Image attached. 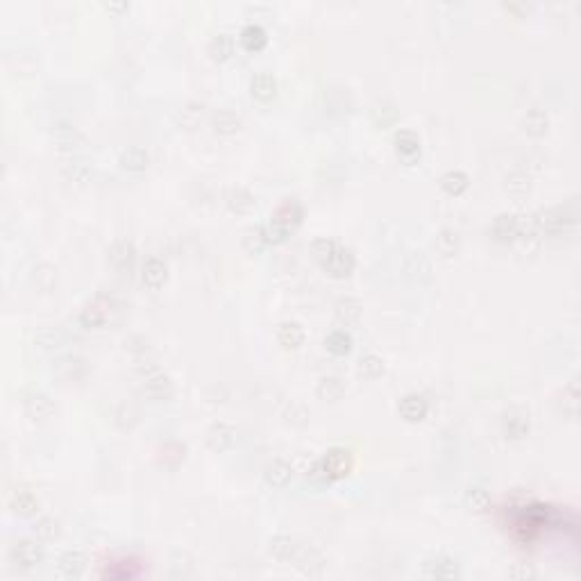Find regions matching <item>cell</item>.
<instances>
[{
  "mask_svg": "<svg viewBox=\"0 0 581 581\" xmlns=\"http://www.w3.org/2000/svg\"><path fill=\"white\" fill-rule=\"evenodd\" d=\"M209 55L213 61H228L234 55V39L230 35H216L209 44Z\"/></svg>",
  "mask_w": 581,
  "mask_h": 581,
  "instance_id": "obj_38",
  "label": "cell"
},
{
  "mask_svg": "<svg viewBox=\"0 0 581 581\" xmlns=\"http://www.w3.org/2000/svg\"><path fill=\"white\" fill-rule=\"evenodd\" d=\"M359 372L365 380H377L384 375V359L377 354H363L359 359Z\"/></svg>",
  "mask_w": 581,
  "mask_h": 581,
  "instance_id": "obj_47",
  "label": "cell"
},
{
  "mask_svg": "<svg viewBox=\"0 0 581 581\" xmlns=\"http://www.w3.org/2000/svg\"><path fill=\"white\" fill-rule=\"evenodd\" d=\"M107 259H110V266L116 273L130 275L134 268V262H136V250L130 241H116V243H112L110 250H107Z\"/></svg>",
  "mask_w": 581,
  "mask_h": 581,
  "instance_id": "obj_6",
  "label": "cell"
},
{
  "mask_svg": "<svg viewBox=\"0 0 581 581\" xmlns=\"http://www.w3.org/2000/svg\"><path fill=\"white\" fill-rule=\"evenodd\" d=\"M466 507L472 513H486L491 509V495L483 491V488H479V486L470 488L466 493Z\"/></svg>",
  "mask_w": 581,
  "mask_h": 581,
  "instance_id": "obj_48",
  "label": "cell"
},
{
  "mask_svg": "<svg viewBox=\"0 0 581 581\" xmlns=\"http://www.w3.org/2000/svg\"><path fill=\"white\" fill-rule=\"evenodd\" d=\"M9 509L12 513L20 515V518H28V515H35L39 509V502L35 498V493L25 486H16L9 493Z\"/></svg>",
  "mask_w": 581,
  "mask_h": 581,
  "instance_id": "obj_14",
  "label": "cell"
},
{
  "mask_svg": "<svg viewBox=\"0 0 581 581\" xmlns=\"http://www.w3.org/2000/svg\"><path fill=\"white\" fill-rule=\"evenodd\" d=\"M59 532H61L59 520H55V518H41L35 524V534H37V538H41V541H55Z\"/></svg>",
  "mask_w": 581,
  "mask_h": 581,
  "instance_id": "obj_50",
  "label": "cell"
},
{
  "mask_svg": "<svg viewBox=\"0 0 581 581\" xmlns=\"http://www.w3.org/2000/svg\"><path fill=\"white\" fill-rule=\"evenodd\" d=\"M286 421L293 425V427H305L307 421H309V411L300 404V402H290V406L286 409Z\"/></svg>",
  "mask_w": 581,
  "mask_h": 581,
  "instance_id": "obj_52",
  "label": "cell"
},
{
  "mask_svg": "<svg viewBox=\"0 0 581 581\" xmlns=\"http://www.w3.org/2000/svg\"><path fill=\"white\" fill-rule=\"evenodd\" d=\"M55 141L59 143L61 150H73V148H80L84 143V136L80 130H75L71 125H59L55 132Z\"/></svg>",
  "mask_w": 581,
  "mask_h": 581,
  "instance_id": "obj_44",
  "label": "cell"
},
{
  "mask_svg": "<svg viewBox=\"0 0 581 581\" xmlns=\"http://www.w3.org/2000/svg\"><path fill=\"white\" fill-rule=\"evenodd\" d=\"M470 184L468 175L464 170H447V173L440 177V189H443L447 196H461Z\"/></svg>",
  "mask_w": 581,
  "mask_h": 581,
  "instance_id": "obj_37",
  "label": "cell"
},
{
  "mask_svg": "<svg viewBox=\"0 0 581 581\" xmlns=\"http://www.w3.org/2000/svg\"><path fill=\"white\" fill-rule=\"evenodd\" d=\"M35 341L44 350H55V348H61L64 343H66V334H64L59 327H44L35 336Z\"/></svg>",
  "mask_w": 581,
  "mask_h": 581,
  "instance_id": "obj_46",
  "label": "cell"
},
{
  "mask_svg": "<svg viewBox=\"0 0 581 581\" xmlns=\"http://www.w3.org/2000/svg\"><path fill=\"white\" fill-rule=\"evenodd\" d=\"M352 470V454L348 450L334 447L325 457L316 459L307 470V479L314 483H331L341 477H346Z\"/></svg>",
  "mask_w": 581,
  "mask_h": 581,
  "instance_id": "obj_1",
  "label": "cell"
},
{
  "mask_svg": "<svg viewBox=\"0 0 581 581\" xmlns=\"http://www.w3.org/2000/svg\"><path fill=\"white\" fill-rule=\"evenodd\" d=\"M322 266H325V271L331 277H348L354 271V254L348 250V247L339 245L334 254H331Z\"/></svg>",
  "mask_w": 581,
  "mask_h": 581,
  "instance_id": "obj_19",
  "label": "cell"
},
{
  "mask_svg": "<svg viewBox=\"0 0 581 581\" xmlns=\"http://www.w3.org/2000/svg\"><path fill=\"white\" fill-rule=\"evenodd\" d=\"M105 9H110V12H127L130 5L127 3H110V5H105Z\"/></svg>",
  "mask_w": 581,
  "mask_h": 581,
  "instance_id": "obj_56",
  "label": "cell"
},
{
  "mask_svg": "<svg viewBox=\"0 0 581 581\" xmlns=\"http://www.w3.org/2000/svg\"><path fill=\"white\" fill-rule=\"evenodd\" d=\"M143 393L150 397V400H155V402H166V400H170V397H173L175 386H173V382H170L168 375L155 372V375H150V377L146 380Z\"/></svg>",
  "mask_w": 581,
  "mask_h": 581,
  "instance_id": "obj_15",
  "label": "cell"
},
{
  "mask_svg": "<svg viewBox=\"0 0 581 581\" xmlns=\"http://www.w3.org/2000/svg\"><path fill=\"white\" fill-rule=\"evenodd\" d=\"M211 127H213V132L216 134L230 136V134L241 130V118L230 110H218L216 114L211 116Z\"/></svg>",
  "mask_w": 581,
  "mask_h": 581,
  "instance_id": "obj_30",
  "label": "cell"
},
{
  "mask_svg": "<svg viewBox=\"0 0 581 581\" xmlns=\"http://www.w3.org/2000/svg\"><path fill=\"white\" fill-rule=\"evenodd\" d=\"M277 341L286 350H298L305 343V329L298 322H282L277 327Z\"/></svg>",
  "mask_w": 581,
  "mask_h": 581,
  "instance_id": "obj_27",
  "label": "cell"
},
{
  "mask_svg": "<svg viewBox=\"0 0 581 581\" xmlns=\"http://www.w3.org/2000/svg\"><path fill=\"white\" fill-rule=\"evenodd\" d=\"M423 577L427 579H457L459 565L450 556H432L423 563Z\"/></svg>",
  "mask_w": 581,
  "mask_h": 581,
  "instance_id": "obj_12",
  "label": "cell"
},
{
  "mask_svg": "<svg viewBox=\"0 0 581 581\" xmlns=\"http://www.w3.org/2000/svg\"><path fill=\"white\" fill-rule=\"evenodd\" d=\"M59 575L61 577H66V579H80L82 573H84V568H87V558H84L82 552L78 550H71V552H64L59 556Z\"/></svg>",
  "mask_w": 581,
  "mask_h": 581,
  "instance_id": "obj_23",
  "label": "cell"
},
{
  "mask_svg": "<svg viewBox=\"0 0 581 581\" xmlns=\"http://www.w3.org/2000/svg\"><path fill=\"white\" fill-rule=\"evenodd\" d=\"M121 166L125 168V170H130V173H141V170H146L148 168V164H150V155L146 153L143 148H127V150H123L121 153Z\"/></svg>",
  "mask_w": 581,
  "mask_h": 581,
  "instance_id": "obj_31",
  "label": "cell"
},
{
  "mask_svg": "<svg viewBox=\"0 0 581 581\" xmlns=\"http://www.w3.org/2000/svg\"><path fill=\"white\" fill-rule=\"evenodd\" d=\"M125 346H127V350H130V352L139 354V357H146V354L150 352V343L143 336H130V339L125 341Z\"/></svg>",
  "mask_w": 581,
  "mask_h": 581,
  "instance_id": "obj_54",
  "label": "cell"
},
{
  "mask_svg": "<svg viewBox=\"0 0 581 581\" xmlns=\"http://www.w3.org/2000/svg\"><path fill=\"white\" fill-rule=\"evenodd\" d=\"M434 247L440 257H445V259H452V257H457L459 250H461V239L454 230H440L436 234V241H434Z\"/></svg>",
  "mask_w": 581,
  "mask_h": 581,
  "instance_id": "obj_29",
  "label": "cell"
},
{
  "mask_svg": "<svg viewBox=\"0 0 581 581\" xmlns=\"http://www.w3.org/2000/svg\"><path fill=\"white\" fill-rule=\"evenodd\" d=\"M114 309H116L114 300L110 295L98 293L93 300H89V303L82 307V311H80V325L84 329H98V327L107 325V320L112 318Z\"/></svg>",
  "mask_w": 581,
  "mask_h": 581,
  "instance_id": "obj_3",
  "label": "cell"
},
{
  "mask_svg": "<svg viewBox=\"0 0 581 581\" xmlns=\"http://www.w3.org/2000/svg\"><path fill=\"white\" fill-rule=\"evenodd\" d=\"M339 247L336 241H331V239H318L314 241V245H311V252H314V257L320 262V264H325L331 254H334V250Z\"/></svg>",
  "mask_w": 581,
  "mask_h": 581,
  "instance_id": "obj_51",
  "label": "cell"
},
{
  "mask_svg": "<svg viewBox=\"0 0 581 581\" xmlns=\"http://www.w3.org/2000/svg\"><path fill=\"white\" fill-rule=\"evenodd\" d=\"M23 406H25L28 418H32V421H37V423L48 421V418L52 416V411H55V404H52V400L46 393H30L25 397Z\"/></svg>",
  "mask_w": 581,
  "mask_h": 581,
  "instance_id": "obj_17",
  "label": "cell"
},
{
  "mask_svg": "<svg viewBox=\"0 0 581 581\" xmlns=\"http://www.w3.org/2000/svg\"><path fill=\"white\" fill-rule=\"evenodd\" d=\"M522 130L529 136H545L550 130V116L541 107H534L522 118Z\"/></svg>",
  "mask_w": 581,
  "mask_h": 581,
  "instance_id": "obj_24",
  "label": "cell"
},
{
  "mask_svg": "<svg viewBox=\"0 0 581 581\" xmlns=\"http://www.w3.org/2000/svg\"><path fill=\"white\" fill-rule=\"evenodd\" d=\"M316 395L320 397L322 402H339L343 395H346V384H343L341 377H334V375H327L322 377L316 386Z\"/></svg>",
  "mask_w": 581,
  "mask_h": 581,
  "instance_id": "obj_28",
  "label": "cell"
},
{
  "mask_svg": "<svg viewBox=\"0 0 581 581\" xmlns=\"http://www.w3.org/2000/svg\"><path fill=\"white\" fill-rule=\"evenodd\" d=\"M397 411H400V416L404 418L406 423H421L425 421V416L429 411V404L423 395H418V393H409L404 395L400 404H397Z\"/></svg>",
  "mask_w": 581,
  "mask_h": 581,
  "instance_id": "obj_13",
  "label": "cell"
},
{
  "mask_svg": "<svg viewBox=\"0 0 581 581\" xmlns=\"http://www.w3.org/2000/svg\"><path fill=\"white\" fill-rule=\"evenodd\" d=\"M325 348L331 354H336V357H346V354H350V350H352V336L346 329H334L325 339Z\"/></svg>",
  "mask_w": 581,
  "mask_h": 581,
  "instance_id": "obj_39",
  "label": "cell"
},
{
  "mask_svg": "<svg viewBox=\"0 0 581 581\" xmlns=\"http://www.w3.org/2000/svg\"><path fill=\"white\" fill-rule=\"evenodd\" d=\"M507 191L513 196H527L532 191V175L527 170L518 168L507 175Z\"/></svg>",
  "mask_w": 581,
  "mask_h": 581,
  "instance_id": "obj_42",
  "label": "cell"
},
{
  "mask_svg": "<svg viewBox=\"0 0 581 581\" xmlns=\"http://www.w3.org/2000/svg\"><path fill=\"white\" fill-rule=\"evenodd\" d=\"M520 234V221L513 213H500L491 225V239L498 243H513Z\"/></svg>",
  "mask_w": 581,
  "mask_h": 581,
  "instance_id": "obj_9",
  "label": "cell"
},
{
  "mask_svg": "<svg viewBox=\"0 0 581 581\" xmlns=\"http://www.w3.org/2000/svg\"><path fill=\"white\" fill-rule=\"evenodd\" d=\"M184 445H180V443H168L164 445V450H161V454H164V464H168V459H173V466L180 464L182 459H184Z\"/></svg>",
  "mask_w": 581,
  "mask_h": 581,
  "instance_id": "obj_53",
  "label": "cell"
},
{
  "mask_svg": "<svg viewBox=\"0 0 581 581\" xmlns=\"http://www.w3.org/2000/svg\"><path fill=\"white\" fill-rule=\"evenodd\" d=\"M406 271L411 273L413 277H418L421 282H427V279H432V264L425 259V254L421 252H411L406 259Z\"/></svg>",
  "mask_w": 581,
  "mask_h": 581,
  "instance_id": "obj_45",
  "label": "cell"
},
{
  "mask_svg": "<svg viewBox=\"0 0 581 581\" xmlns=\"http://www.w3.org/2000/svg\"><path fill=\"white\" fill-rule=\"evenodd\" d=\"M266 245H268V241H266V230L262 228V225H257V228H250V230L245 232V236H243V247H245V252H247V254H262Z\"/></svg>",
  "mask_w": 581,
  "mask_h": 581,
  "instance_id": "obj_43",
  "label": "cell"
},
{
  "mask_svg": "<svg viewBox=\"0 0 581 581\" xmlns=\"http://www.w3.org/2000/svg\"><path fill=\"white\" fill-rule=\"evenodd\" d=\"M61 175L75 184H87L93 177V166L84 159H69L61 164Z\"/></svg>",
  "mask_w": 581,
  "mask_h": 581,
  "instance_id": "obj_25",
  "label": "cell"
},
{
  "mask_svg": "<svg viewBox=\"0 0 581 581\" xmlns=\"http://www.w3.org/2000/svg\"><path fill=\"white\" fill-rule=\"evenodd\" d=\"M168 573L173 579H189V577H193V573H196V561H193V556L187 552H175L170 556Z\"/></svg>",
  "mask_w": 581,
  "mask_h": 581,
  "instance_id": "obj_33",
  "label": "cell"
},
{
  "mask_svg": "<svg viewBox=\"0 0 581 581\" xmlns=\"http://www.w3.org/2000/svg\"><path fill=\"white\" fill-rule=\"evenodd\" d=\"M202 110H204V105H202V102H187V105L177 112V125H180V127H184V130H193V127H196V125L200 123Z\"/></svg>",
  "mask_w": 581,
  "mask_h": 581,
  "instance_id": "obj_41",
  "label": "cell"
},
{
  "mask_svg": "<svg viewBox=\"0 0 581 581\" xmlns=\"http://www.w3.org/2000/svg\"><path fill=\"white\" fill-rule=\"evenodd\" d=\"M293 479V468L286 464L284 459H273L271 464L264 468V481L273 488H284Z\"/></svg>",
  "mask_w": 581,
  "mask_h": 581,
  "instance_id": "obj_18",
  "label": "cell"
},
{
  "mask_svg": "<svg viewBox=\"0 0 581 581\" xmlns=\"http://www.w3.org/2000/svg\"><path fill=\"white\" fill-rule=\"evenodd\" d=\"M532 429V416L522 406H511L502 413V432L511 440H520L529 434Z\"/></svg>",
  "mask_w": 581,
  "mask_h": 581,
  "instance_id": "obj_5",
  "label": "cell"
},
{
  "mask_svg": "<svg viewBox=\"0 0 581 581\" xmlns=\"http://www.w3.org/2000/svg\"><path fill=\"white\" fill-rule=\"evenodd\" d=\"M558 409L565 418H573V421L579 416V389L575 382H570L558 395Z\"/></svg>",
  "mask_w": 581,
  "mask_h": 581,
  "instance_id": "obj_34",
  "label": "cell"
},
{
  "mask_svg": "<svg viewBox=\"0 0 581 581\" xmlns=\"http://www.w3.org/2000/svg\"><path fill=\"white\" fill-rule=\"evenodd\" d=\"M32 282L37 284L39 290L48 293L57 282V271L50 264H39V266H35V271H32Z\"/></svg>",
  "mask_w": 581,
  "mask_h": 581,
  "instance_id": "obj_40",
  "label": "cell"
},
{
  "mask_svg": "<svg viewBox=\"0 0 581 581\" xmlns=\"http://www.w3.org/2000/svg\"><path fill=\"white\" fill-rule=\"evenodd\" d=\"M225 204H228V209L234 213H250L257 204V198L243 187H232L225 193Z\"/></svg>",
  "mask_w": 581,
  "mask_h": 581,
  "instance_id": "obj_20",
  "label": "cell"
},
{
  "mask_svg": "<svg viewBox=\"0 0 581 581\" xmlns=\"http://www.w3.org/2000/svg\"><path fill=\"white\" fill-rule=\"evenodd\" d=\"M268 44V35L262 25L257 23H250L241 30V46L247 50V52H259L264 46Z\"/></svg>",
  "mask_w": 581,
  "mask_h": 581,
  "instance_id": "obj_32",
  "label": "cell"
},
{
  "mask_svg": "<svg viewBox=\"0 0 581 581\" xmlns=\"http://www.w3.org/2000/svg\"><path fill=\"white\" fill-rule=\"evenodd\" d=\"M513 579H518V581H527V579H534L536 577V570L532 565H527V563H515L511 568V573H509Z\"/></svg>",
  "mask_w": 581,
  "mask_h": 581,
  "instance_id": "obj_55",
  "label": "cell"
},
{
  "mask_svg": "<svg viewBox=\"0 0 581 581\" xmlns=\"http://www.w3.org/2000/svg\"><path fill=\"white\" fill-rule=\"evenodd\" d=\"M395 153L400 157L404 164H413L416 159H421V139L416 136V132L411 130H400L395 132Z\"/></svg>",
  "mask_w": 581,
  "mask_h": 581,
  "instance_id": "obj_10",
  "label": "cell"
},
{
  "mask_svg": "<svg viewBox=\"0 0 581 581\" xmlns=\"http://www.w3.org/2000/svg\"><path fill=\"white\" fill-rule=\"evenodd\" d=\"M532 223H534V228H536L538 234L563 236L575 228L577 211L573 207H568V204L565 207L563 204H558V207H547V209L536 211V216H534Z\"/></svg>",
  "mask_w": 581,
  "mask_h": 581,
  "instance_id": "obj_2",
  "label": "cell"
},
{
  "mask_svg": "<svg viewBox=\"0 0 581 581\" xmlns=\"http://www.w3.org/2000/svg\"><path fill=\"white\" fill-rule=\"evenodd\" d=\"M168 279V266L159 257H150L141 266V282L148 288H161Z\"/></svg>",
  "mask_w": 581,
  "mask_h": 581,
  "instance_id": "obj_16",
  "label": "cell"
},
{
  "mask_svg": "<svg viewBox=\"0 0 581 581\" xmlns=\"http://www.w3.org/2000/svg\"><path fill=\"white\" fill-rule=\"evenodd\" d=\"M9 558L12 563L20 570H32L44 561V547L32 538H23V541H16L9 550Z\"/></svg>",
  "mask_w": 581,
  "mask_h": 581,
  "instance_id": "obj_4",
  "label": "cell"
},
{
  "mask_svg": "<svg viewBox=\"0 0 581 581\" xmlns=\"http://www.w3.org/2000/svg\"><path fill=\"white\" fill-rule=\"evenodd\" d=\"M207 445L211 452H216V454H223V452H230L234 445H236V432L234 427L225 425V423H216L209 427L207 432Z\"/></svg>",
  "mask_w": 581,
  "mask_h": 581,
  "instance_id": "obj_11",
  "label": "cell"
},
{
  "mask_svg": "<svg viewBox=\"0 0 581 581\" xmlns=\"http://www.w3.org/2000/svg\"><path fill=\"white\" fill-rule=\"evenodd\" d=\"M116 425L118 427H123V429H130L139 423V409L132 404V402H123L121 406L116 409Z\"/></svg>",
  "mask_w": 581,
  "mask_h": 581,
  "instance_id": "obj_49",
  "label": "cell"
},
{
  "mask_svg": "<svg viewBox=\"0 0 581 581\" xmlns=\"http://www.w3.org/2000/svg\"><path fill=\"white\" fill-rule=\"evenodd\" d=\"M370 118H372V123L380 127V130H386V127H391V125L397 123L400 112H397V107L391 100H377L370 107Z\"/></svg>",
  "mask_w": 581,
  "mask_h": 581,
  "instance_id": "obj_26",
  "label": "cell"
},
{
  "mask_svg": "<svg viewBox=\"0 0 581 581\" xmlns=\"http://www.w3.org/2000/svg\"><path fill=\"white\" fill-rule=\"evenodd\" d=\"M298 573H303L305 577H318L322 570H325V556H322L316 547H298V552L293 556Z\"/></svg>",
  "mask_w": 581,
  "mask_h": 581,
  "instance_id": "obj_8",
  "label": "cell"
},
{
  "mask_svg": "<svg viewBox=\"0 0 581 581\" xmlns=\"http://www.w3.org/2000/svg\"><path fill=\"white\" fill-rule=\"evenodd\" d=\"M57 372L66 382H78L87 375V363L78 357H64L57 361Z\"/></svg>",
  "mask_w": 581,
  "mask_h": 581,
  "instance_id": "obj_35",
  "label": "cell"
},
{
  "mask_svg": "<svg viewBox=\"0 0 581 581\" xmlns=\"http://www.w3.org/2000/svg\"><path fill=\"white\" fill-rule=\"evenodd\" d=\"M250 93L254 95L257 100L268 102L277 95V80L273 73H257L254 78L250 80Z\"/></svg>",
  "mask_w": 581,
  "mask_h": 581,
  "instance_id": "obj_21",
  "label": "cell"
},
{
  "mask_svg": "<svg viewBox=\"0 0 581 581\" xmlns=\"http://www.w3.org/2000/svg\"><path fill=\"white\" fill-rule=\"evenodd\" d=\"M361 311H363V307L357 298H341L334 305V316L341 325H346V327L357 325L361 320Z\"/></svg>",
  "mask_w": 581,
  "mask_h": 581,
  "instance_id": "obj_22",
  "label": "cell"
},
{
  "mask_svg": "<svg viewBox=\"0 0 581 581\" xmlns=\"http://www.w3.org/2000/svg\"><path fill=\"white\" fill-rule=\"evenodd\" d=\"M268 550H271V554L277 558V561H293V556L298 552V545L290 536L279 534L271 541V547H268Z\"/></svg>",
  "mask_w": 581,
  "mask_h": 581,
  "instance_id": "obj_36",
  "label": "cell"
},
{
  "mask_svg": "<svg viewBox=\"0 0 581 581\" xmlns=\"http://www.w3.org/2000/svg\"><path fill=\"white\" fill-rule=\"evenodd\" d=\"M305 218V209H303V204H300L298 200H286L282 202L279 207L275 209L273 213V223L279 225L286 234H290L300 223H303Z\"/></svg>",
  "mask_w": 581,
  "mask_h": 581,
  "instance_id": "obj_7",
  "label": "cell"
}]
</instances>
